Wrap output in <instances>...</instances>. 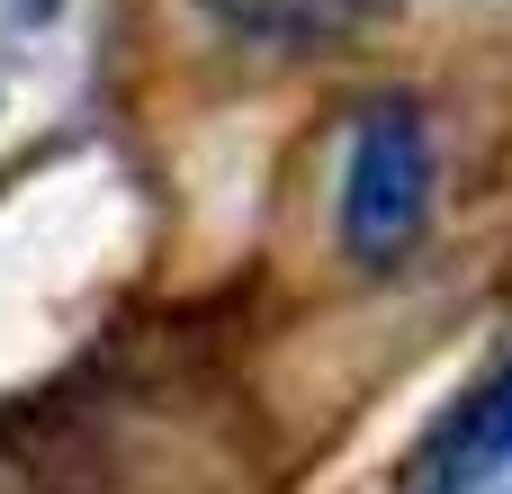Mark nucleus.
Listing matches in <instances>:
<instances>
[{
  "mask_svg": "<svg viewBox=\"0 0 512 494\" xmlns=\"http://www.w3.org/2000/svg\"><path fill=\"white\" fill-rule=\"evenodd\" d=\"M225 27H243V36H279V45H333V36H351L378 0H207Z\"/></svg>",
  "mask_w": 512,
  "mask_h": 494,
  "instance_id": "nucleus-3",
  "label": "nucleus"
},
{
  "mask_svg": "<svg viewBox=\"0 0 512 494\" xmlns=\"http://www.w3.org/2000/svg\"><path fill=\"white\" fill-rule=\"evenodd\" d=\"M414 494H512V369H495L468 396V414L450 423Z\"/></svg>",
  "mask_w": 512,
  "mask_h": 494,
  "instance_id": "nucleus-2",
  "label": "nucleus"
},
{
  "mask_svg": "<svg viewBox=\"0 0 512 494\" xmlns=\"http://www.w3.org/2000/svg\"><path fill=\"white\" fill-rule=\"evenodd\" d=\"M432 189H441V171H432L423 108L414 99L360 108V135H351V162H342V243H351V261H369V270L405 261L432 225Z\"/></svg>",
  "mask_w": 512,
  "mask_h": 494,
  "instance_id": "nucleus-1",
  "label": "nucleus"
}]
</instances>
